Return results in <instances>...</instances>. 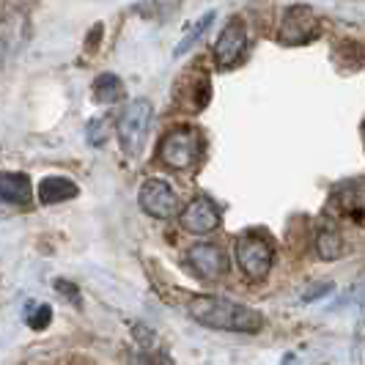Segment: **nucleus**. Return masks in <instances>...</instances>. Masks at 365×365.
<instances>
[{"instance_id":"nucleus-10","label":"nucleus","mask_w":365,"mask_h":365,"mask_svg":"<svg viewBox=\"0 0 365 365\" xmlns=\"http://www.w3.org/2000/svg\"><path fill=\"white\" fill-rule=\"evenodd\" d=\"M31 201V179L25 173H0V203L22 206Z\"/></svg>"},{"instance_id":"nucleus-11","label":"nucleus","mask_w":365,"mask_h":365,"mask_svg":"<svg viewBox=\"0 0 365 365\" xmlns=\"http://www.w3.org/2000/svg\"><path fill=\"white\" fill-rule=\"evenodd\" d=\"M77 184L72 179H63V176H47L38 184V201L41 203H61V201H72L77 195Z\"/></svg>"},{"instance_id":"nucleus-2","label":"nucleus","mask_w":365,"mask_h":365,"mask_svg":"<svg viewBox=\"0 0 365 365\" xmlns=\"http://www.w3.org/2000/svg\"><path fill=\"white\" fill-rule=\"evenodd\" d=\"M151 115H154V108L148 99H135L129 102L127 110L121 113L118 118V143L127 154H140V148L148 138V127H151Z\"/></svg>"},{"instance_id":"nucleus-9","label":"nucleus","mask_w":365,"mask_h":365,"mask_svg":"<svg viewBox=\"0 0 365 365\" xmlns=\"http://www.w3.org/2000/svg\"><path fill=\"white\" fill-rule=\"evenodd\" d=\"M187 258H190L192 269L201 274L203 280H215V277L225 274V269H228V258H225V253H222V247L209 245V242L195 245Z\"/></svg>"},{"instance_id":"nucleus-5","label":"nucleus","mask_w":365,"mask_h":365,"mask_svg":"<svg viewBox=\"0 0 365 365\" xmlns=\"http://www.w3.org/2000/svg\"><path fill=\"white\" fill-rule=\"evenodd\" d=\"M319 34V17L313 14L308 6H292L283 11L280 28H277V38L283 44H305Z\"/></svg>"},{"instance_id":"nucleus-7","label":"nucleus","mask_w":365,"mask_h":365,"mask_svg":"<svg viewBox=\"0 0 365 365\" xmlns=\"http://www.w3.org/2000/svg\"><path fill=\"white\" fill-rule=\"evenodd\" d=\"M182 228L190 234H209L220 225V206L206 195H198L182 209Z\"/></svg>"},{"instance_id":"nucleus-16","label":"nucleus","mask_w":365,"mask_h":365,"mask_svg":"<svg viewBox=\"0 0 365 365\" xmlns=\"http://www.w3.org/2000/svg\"><path fill=\"white\" fill-rule=\"evenodd\" d=\"M212 17H215V11H206V14H203L201 22H198V25H195V28H192V31H190V34L182 38V44L176 47V55H184L187 50H190V47H192V44H195V41H198V38L203 36V31L212 25Z\"/></svg>"},{"instance_id":"nucleus-14","label":"nucleus","mask_w":365,"mask_h":365,"mask_svg":"<svg viewBox=\"0 0 365 365\" xmlns=\"http://www.w3.org/2000/svg\"><path fill=\"white\" fill-rule=\"evenodd\" d=\"M316 253L324 258V261H335V258L344 256V239L335 228H322L319 237H316Z\"/></svg>"},{"instance_id":"nucleus-6","label":"nucleus","mask_w":365,"mask_h":365,"mask_svg":"<svg viewBox=\"0 0 365 365\" xmlns=\"http://www.w3.org/2000/svg\"><path fill=\"white\" fill-rule=\"evenodd\" d=\"M138 201H140V209L146 215H151V217L168 220L173 217V215H179V195L163 179H148V182H143Z\"/></svg>"},{"instance_id":"nucleus-12","label":"nucleus","mask_w":365,"mask_h":365,"mask_svg":"<svg viewBox=\"0 0 365 365\" xmlns=\"http://www.w3.org/2000/svg\"><path fill=\"white\" fill-rule=\"evenodd\" d=\"M335 203L349 217H365V182H349L335 192Z\"/></svg>"},{"instance_id":"nucleus-4","label":"nucleus","mask_w":365,"mask_h":365,"mask_svg":"<svg viewBox=\"0 0 365 365\" xmlns=\"http://www.w3.org/2000/svg\"><path fill=\"white\" fill-rule=\"evenodd\" d=\"M234 256H237L239 269L247 274L250 280H264L269 274V269H272V245L267 239L253 237V234L239 239L237 247H234Z\"/></svg>"},{"instance_id":"nucleus-18","label":"nucleus","mask_w":365,"mask_h":365,"mask_svg":"<svg viewBox=\"0 0 365 365\" xmlns=\"http://www.w3.org/2000/svg\"><path fill=\"white\" fill-rule=\"evenodd\" d=\"M363 138H365V124H363Z\"/></svg>"},{"instance_id":"nucleus-13","label":"nucleus","mask_w":365,"mask_h":365,"mask_svg":"<svg viewBox=\"0 0 365 365\" xmlns=\"http://www.w3.org/2000/svg\"><path fill=\"white\" fill-rule=\"evenodd\" d=\"M121 96H124V86H121V80L115 74H99L96 77V83H93V99L99 105H113Z\"/></svg>"},{"instance_id":"nucleus-8","label":"nucleus","mask_w":365,"mask_h":365,"mask_svg":"<svg viewBox=\"0 0 365 365\" xmlns=\"http://www.w3.org/2000/svg\"><path fill=\"white\" fill-rule=\"evenodd\" d=\"M247 44V31L242 19H231L222 31H220L217 41H215V58L220 66H234L239 61V55L245 53Z\"/></svg>"},{"instance_id":"nucleus-15","label":"nucleus","mask_w":365,"mask_h":365,"mask_svg":"<svg viewBox=\"0 0 365 365\" xmlns=\"http://www.w3.org/2000/svg\"><path fill=\"white\" fill-rule=\"evenodd\" d=\"M25 322L34 329H44L50 322H53V308L50 305H38V302H31L28 311H25Z\"/></svg>"},{"instance_id":"nucleus-3","label":"nucleus","mask_w":365,"mask_h":365,"mask_svg":"<svg viewBox=\"0 0 365 365\" xmlns=\"http://www.w3.org/2000/svg\"><path fill=\"white\" fill-rule=\"evenodd\" d=\"M201 154V138L192 127L170 129L160 143V160L173 170H190L198 163Z\"/></svg>"},{"instance_id":"nucleus-17","label":"nucleus","mask_w":365,"mask_h":365,"mask_svg":"<svg viewBox=\"0 0 365 365\" xmlns=\"http://www.w3.org/2000/svg\"><path fill=\"white\" fill-rule=\"evenodd\" d=\"M58 292H61V294H69V297H72L74 302L80 299V297H77V289H74V286H69L66 280H58Z\"/></svg>"},{"instance_id":"nucleus-1","label":"nucleus","mask_w":365,"mask_h":365,"mask_svg":"<svg viewBox=\"0 0 365 365\" xmlns=\"http://www.w3.org/2000/svg\"><path fill=\"white\" fill-rule=\"evenodd\" d=\"M190 316L212 329L231 332H258L264 327V316L247 305H239L222 297H195L190 302Z\"/></svg>"}]
</instances>
